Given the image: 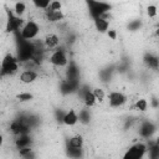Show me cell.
Returning <instances> with one entry per match:
<instances>
[{
    "label": "cell",
    "instance_id": "7a4b0ae2",
    "mask_svg": "<svg viewBox=\"0 0 159 159\" xmlns=\"http://www.w3.org/2000/svg\"><path fill=\"white\" fill-rule=\"evenodd\" d=\"M17 48L19 50H17V56L16 57L19 58L20 62L21 61H30V60H32L34 56H35V52H36V47L31 43V41L24 40V39H21L20 45H19Z\"/></svg>",
    "mask_w": 159,
    "mask_h": 159
},
{
    "label": "cell",
    "instance_id": "9a60e30c",
    "mask_svg": "<svg viewBox=\"0 0 159 159\" xmlns=\"http://www.w3.org/2000/svg\"><path fill=\"white\" fill-rule=\"evenodd\" d=\"M63 17H65V15H63V12L61 10H57V11H46V19L50 22H58Z\"/></svg>",
    "mask_w": 159,
    "mask_h": 159
},
{
    "label": "cell",
    "instance_id": "52a82bcc",
    "mask_svg": "<svg viewBox=\"0 0 159 159\" xmlns=\"http://www.w3.org/2000/svg\"><path fill=\"white\" fill-rule=\"evenodd\" d=\"M87 4H88V9H89V12L93 19L104 16L107 14V11L109 10V5L97 1V0H87Z\"/></svg>",
    "mask_w": 159,
    "mask_h": 159
},
{
    "label": "cell",
    "instance_id": "2e32d148",
    "mask_svg": "<svg viewBox=\"0 0 159 159\" xmlns=\"http://www.w3.org/2000/svg\"><path fill=\"white\" fill-rule=\"evenodd\" d=\"M83 103H84V106H86L87 108H91V107L96 106L97 101H96V98H94L92 91L88 89V91L84 92V94H83Z\"/></svg>",
    "mask_w": 159,
    "mask_h": 159
},
{
    "label": "cell",
    "instance_id": "44dd1931",
    "mask_svg": "<svg viewBox=\"0 0 159 159\" xmlns=\"http://www.w3.org/2000/svg\"><path fill=\"white\" fill-rule=\"evenodd\" d=\"M31 2L34 4V6L36 9H41V10H46L47 6L50 5L51 0H31Z\"/></svg>",
    "mask_w": 159,
    "mask_h": 159
},
{
    "label": "cell",
    "instance_id": "6da1fadb",
    "mask_svg": "<svg viewBox=\"0 0 159 159\" xmlns=\"http://www.w3.org/2000/svg\"><path fill=\"white\" fill-rule=\"evenodd\" d=\"M19 58L12 55V53H6L1 62H0V71L2 75H6V76H10V75H15L17 71H19Z\"/></svg>",
    "mask_w": 159,
    "mask_h": 159
},
{
    "label": "cell",
    "instance_id": "9c48e42d",
    "mask_svg": "<svg viewBox=\"0 0 159 159\" xmlns=\"http://www.w3.org/2000/svg\"><path fill=\"white\" fill-rule=\"evenodd\" d=\"M11 132L15 135L26 134V133H29V125L24 119H16L11 123Z\"/></svg>",
    "mask_w": 159,
    "mask_h": 159
},
{
    "label": "cell",
    "instance_id": "484cf974",
    "mask_svg": "<svg viewBox=\"0 0 159 159\" xmlns=\"http://www.w3.org/2000/svg\"><path fill=\"white\" fill-rule=\"evenodd\" d=\"M2 144H4V135L0 133V147H1Z\"/></svg>",
    "mask_w": 159,
    "mask_h": 159
},
{
    "label": "cell",
    "instance_id": "7c38bea8",
    "mask_svg": "<svg viewBox=\"0 0 159 159\" xmlns=\"http://www.w3.org/2000/svg\"><path fill=\"white\" fill-rule=\"evenodd\" d=\"M43 45L48 50H55L60 45V37L56 34H48V35H46V37L43 40Z\"/></svg>",
    "mask_w": 159,
    "mask_h": 159
},
{
    "label": "cell",
    "instance_id": "8992f818",
    "mask_svg": "<svg viewBox=\"0 0 159 159\" xmlns=\"http://www.w3.org/2000/svg\"><path fill=\"white\" fill-rule=\"evenodd\" d=\"M147 150L148 149H147V145L144 143H135L127 149L123 158L124 159H140L145 155Z\"/></svg>",
    "mask_w": 159,
    "mask_h": 159
},
{
    "label": "cell",
    "instance_id": "7402d4cb",
    "mask_svg": "<svg viewBox=\"0 0 159 159\" xmlns=\"http://www.w3.org/2000/svg\"><path fill=\"white\" fill-rule=\"evenodd\" d=\"M61 7H62V4L60 0H51L50 5L45 11H57V10H61Z\"/></svg>",
    "mask_w": 159,
    "mask_h": 159
},
{
    "label": "cell",
    "instance_id": "3957f363",
    "mask_svg": "<svg viewBox=\"0 0 159 159\" xmlns=\"http://www.w3.org/2000/svg\"><path fill=\"white\" fill-rule=\"evenodd\" d=\"M20 37L24 39V40H34L39 36V32H40V26L36 21L34 20H29L26 22H24L22 27L20 29Z\"/></svg>",
    "mask_w": 159,
    "mask_h": 159
},
{
    "label": "cell",
    "instance_id": "cb8c5ba5",
    "mask_svg": "<svg viewBox=\"0 0 159 159\" xmlns=\"http://www.w3.org/2000/svg\"><path fill=\"white\" fill-rule=\"evenodd\" d=\"M21 101H30L31 98H32V96L30 94V93H21V94H19L17 96Z\"/></svg>",
    "mask_w": 159,
    "mask_h": 159
},
{
    "label": "cell",
    "instance_id": "4fadbf2b",
    "mask_svg": "<svg viewBox=\"0 0 159 159\" xmlns=\"http://www.w3.org/2000/svg\"><path fill=\"white\" fill-rule=\"evenodd\" d=\"M94 26H96V29H97L99 32L104 34V32H107V31L109 30V20L106 19L104 16L96 17V19H94Z\"/></svg>",
    "mask_w": 159,
    "mask_h": 159
},
{
    "label": "cell",
    "instance_id": "d4e9b609",
    "mask_svg": "<svg viewBox=\"0 0 159 159\" xmlns=\"http://www.w3.org/2000/svg\"><path fill=\"white\" fill-rule=\"evenodd\" d=\"M107 34H108V36H109L111 39H116V32H114L113 30H108Z\"/></svg>",
    "mask_w": 159,
    "mask_h": 159
},
{
    "label": "cell",
    "instance_id": "5b68a950",
    "mask_svg": "<svg viewBox=\"0 0 159 159\" xmlns=\"http://www.w3.org/2000/svg\"><path fill=\"white\" fill-rule=\"evenodd\" d=\"M48 61L55 67H65V66L68 65L67 53L63 50H60V48L52 50V52H51V55L48 57Z\"/></svg>",
    "mask_w": 159,
    "mask_h": 159
},
{
    "label": "cell",
    "instance_id": "d6986e66",
    "mask_svg": "<svg viewBox=\"0 0 159 159\" xmlns=\"http://www.w3.org/2000/svg\"><path fill=\"white\" fill-rule=\"evenodd\" d=\"M92 93H93V96H94V98H96V101L97 102H103L104 101V98H106V92H104V89L103 88H101V87H96V88H93V91H92Z\"/></svg>",
    "mask_w": 159,
    "mask_h": 159
},
{
    "label": "cell",
    "instance_id": "30bf717a",
    "mask_svg": "<svg viewBox=\"0 0 159 159\" xmlns=\"http://www.w3.org/2000/svg\"><path fill=\"white\" fill-rule=\"evenodd\" d=\"M20 81L22 82V83H25V84H31V83H34V82H36L37 81V78H39V73L36 72V71H34V70H24L21 73H20Z\"/></svg>",
    "mask_w": 159,
    "mask_h": 159
},
{
    "label": "cell",
    "instance_id": "277c9868",
    "mask_svg": "<svg viewBox=\"0 0 159 159\" xmlns=\"http://www.w3.org/2000/svg\"><path fill=\"white\" fill-rule=\"evenodd\" d=\"M22 25H24L22 17L15 15L14 12H7L6 22H5V31L6 32H10V34L17 32V31H20Z\"/></svg>",
    "mask_w": 159,
    "mask_h": 159
},
{
    "label": "cell",
    "instance_id": "ac0fdd59",
    "mask_svg": "<svg viewBox=\"0 0 159 159\" xmlns=\"http://www.w3.org/2000/svg\"><path fill=\"white\" fill-rule=\"evenodd\" d=\"M26 10H27V6L24 1H16L15 2V5H14V14L15 15L22 17V15L26 12Z\"/></svg>",
    "mask_w": 159,
    "mask_h": 159
},
{
    "label": "cell",
    "instance_id": "5bb4252c",
    "mask_svg": "<svg viewBox=\"0 0 159 159\" xmlns=\"http://www.w3.org/2000/svg\"><path fill=\"white\" fill-rule=\"evenodd\" d=\"M83 143H84V140H83L82 135H80V134L71 137L70 140H68L70 149H78V150H81L82 147H83Z\"/></svg>",
    "mask_w": 159,
    "mask_h": 159
},
{
    "label": "cell",
    "instance_id": "603a6c76",
    "mask_svg": "<svg viewBox=\"0 0 159 159\" xmlns=\"http://www.w3.org/2000/svg\"><path fill=\"white\" fill-rule=\"evenodd\" d=\"M147 15H148L150 19L155 17V16H157V6H155V5H148V6H147Z\"/></svg>",
    "mask_w": 159,
    "mask_h": 159
},
{
    "label": "cell",
    "instance_id": "ba28073f",
    "mask_svg": "<svg viewBox=\"0 0 159 159\" xmlns=\"http://www.w3.org/2000/svg\"><path fill=\"white\" fill-rule=\"evenodd\" d=\"M127 102V96L123 92L119 91H112L108 94V104L112 108H118L122 107L123 104H125Z\"/></svg>",
    "mask_w": 159,
    "mask_h": 159
},
{
    "label": "cell",
    "instance_id": "e0dca14e",
    "mask_svg": "<svg viewBox=\"0 0 159 159\" xmlns=\"http://www.w3.org/2000/svg\"><path fill=\"white\" fill-rule=\"evenodd\" d=\"M30 138H29V135H27V133L26 134H20V135H17V139H16V145H17V148L19 149H22V148H27V147H30Z\"/></svg>",
    "mask_w": 159,
    "mask_h": 159
},
{
    "label": "cell",
    "instance_id": "ffe728a7",
    "mask_svg": "<svg viewBox=\"0 0 159 159\" xmlns=\"http://www.w3.org/2000/svg\"><path fill=\"white\" fill-rule=\"evenodd\" d=\"M134 108L137 111H140V112H145L148 109V101L145 98H139L135 101L134 103Z\"/></svg>",
    "mask_w": 159,
    "mask_h": 159
},
{
    "label": "cell",
    "instance_id": "8fae6325",
    "mask_svg": "<svg viewBox=\"0 0 159 159\" xmlns=\"http://www.w3.org/2000/svg\"><path fill=\"white\" fill-rule=\"evenodd\" d=\"M78 120H80L78 113H77L75 109L67 111V112L63 114V117H62V123H63L65 125H67V127H73V125H76V124L78 123Z\"/></svg>",
    "mask_w": 159,
    "mask_h": 159
}]
</instances>
